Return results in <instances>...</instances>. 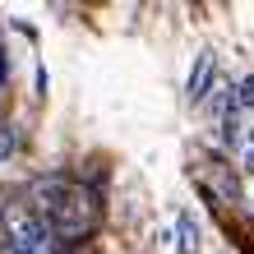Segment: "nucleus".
Instances as JSON below:
<instances>
[{
  "label": "nucleus",
  "mask_w": 254,
  "mask_h": 254,
  "mask_svg": "<svg viewBox=\"0 0 254 254\" xmlns=\"http://www.w3.org/2000/svg\"><path fill=\"white\" fill-rule=\"evenodd\" d=\"M231 93H236V107H254V74H250V79H241Z\"/></svg>",
  "instance_id": "20e7f679"
},
{
  "label": "nucleus",
  "mask_w": 254,
  "mask_h": 254,
  "mask_svg": "<svg viewBox=\"0 0 254 254\" xmlns=\"http://www.w3.org/2000/svg\"><path fill=\"white\" fill-rule=\"evenodd\" d=\"M213 69H217L213 51H199V61H194V69H190V83H185V97H190V102H203V97H208V83H213Z\"/></svg>",
  "instance_id": "f03ea898"
},
{
  "label": "nucleus",
  "mask_w": 254,
  "mask_h": 254,
  "mask_svg": "<svg viewBox=\"0 0 254 254\" xmlns=\"http://www.w3.org/2000/svg\"><path fill=\"white\" fill-rule=\"evenodd\" d=\"M5 236H9V254H61L56 231L28 208H9L5 213Z\"/></svg>",
  "instance_id": "f257e3e1"
},
{
  "label": "nucleus",
  "mask_w": 254,
  "mask_h": 254,
  "mask_svg": "<svg viewBox=\"0 0 254 254\" xmlns=\"http://www.w3.org/2000/svg\"><path fill=\"white\" fill-rule=\"evenodd\" d=\"M241 143H245V171H254V134H245Z\"/></svg>",
  "instance_id": "39448f33"
},
{
  "label": "nucleus",
  "mask_w": 254,
  "mask_h": 254,
  "mask_svg": "<svg viewBox=\"0 0 254 254\" xmlns=\"http://www.w3.org/2000/svg\"><path fill=\"white\" fill-rule=\"evenodd\" d=\"M176 231H181V254H199L203 231H199V222H194V213H181V217H176Z\"/></svg>",
  "instance_id": "7ed1b4c3"
}]
</instances>
